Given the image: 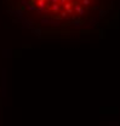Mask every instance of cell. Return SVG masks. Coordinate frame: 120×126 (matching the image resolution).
<instances>
[{"label": "cell", "instance_id": "1", "mask_svg": "<svg viewBox=\"0 0 120 126\" xmlns=\"http://www.w3.org/2000/svg\"><path fill=\"white\" fill-rule=\"evenodd\" d=\"M114 0H5L19 23L41 35L95 30L111 15Z\"/></svg>", "mask_w": 120, "mask_h": 126}]
</instances>
